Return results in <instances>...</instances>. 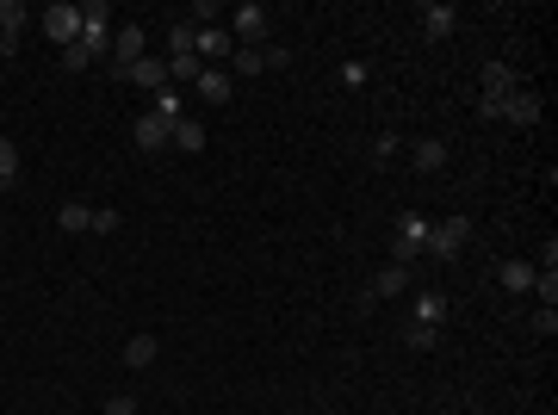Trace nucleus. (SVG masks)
<instances>
[{"instance_id":"nucleus-25","label":"nucleus","mask_w":558,"mask_h":415,"mask_svg":"<svg viewBox=\"0 0 558 415\" xmlns=\"http://www.w3.org/2000/svg\"><path fill=\"white\" fill-rule=\"evenodd\" d=\"M533 291H540V304H558V267L533 273Z\"/></svg>"},{"instance_id":"nucleus-10","label":"nucleus","mask_w":558,"mask_h":415,"mask_svg":"<svg viewBox=\"0 0 558 415\" xmlns=\"http://www.w3.org/2000/svg\"><path fill=\"white\" fill-rule=\"evenodd\" d=\"M112 63H118V69L143 63V25H118V32H112Z\"/></svg>"},{"instance_id":"nucleus-12","label":"nucleus","mask_w":558,"mask_h":415,"mask_svg":"<svg viewBox=\"0 0 558 415\" xmlns=\"http://www.w3.org/2000/svg\"><path fill=\"white\" fill-rule=\"evenodd\" d=\"M366 291H373V298H404V291H410V267H379V273H373V285H366Z\"/></svg>"},{"instance_id":"nucleus-29","label":"nucleus","mask_w":558,"mask_h":415,"mask_svg":"<svg viewBox=\"0 0 558 415\" xmlns=\"http://www.w3.org/2000/svg\"><path fill=\"white\" fill-rule=\"evenodd\" d=\"M118 223H125V217H118V211H94V236H112V230H118Z\"/></svg>"},{"instance_id":"nucleus-16","label":"nucleus","mask_w":558,"mask_h":415,"mask_svg":"<svg viewBox=\"0 0 558 415\" xmlns=\"http://www.w3.org/2000/svg\"><path fill=\"white\" fill-rule=\"evenodd\" d=\"M56 223H63L69 236H81V230H94V205H87V199H69V205L56 211Z\"/></svg>"},{"instance_id":"nucleus-4","label":"nucleus","mask_w":558,"mask_h":415,"mask_svg":"<svg viewBox=\"0 0 558 415\" xmlns=\"http://www.w3.org/2000/svg\"><path fill=\"white\" fill-rule=\"evenodd\" d=\"M44 32H50V44H63V50H69L75 37H81V6H75V0L44 6Z\"/></svg>"},{"instance_id":"nucleus-23","label":"nucleus","mask_w":558,"mask_h":415,"mask_svg":"<svg viewBox=\"0 0 558 415\" xmlns=\"http://www.w3.org/2000/svg\"><path fill=\"white\" fill-rule=\"evenodd\" d=\"M441 162H447V143H441V137H422L416 143V168H441Z\"/></svg>"},{"instance_id":"nucleus-28","label":"nucleus","mask_w":558,"mask_h":415,"mask_svg":"<svg viewBox=\"0 0 558 415\" xmlns=\"http://www.w3.org/2000/svg\"><path fill=\"white\" fill-rule=\"evenodd\" d=\"M63 63H69V69H87V63H94V50H87V44H81V37H75L69 50H63Z\"/></svg>"},{"instance_id":"nucleus-30","label":"nucleus","mask_w":558,"mask_h":415,"mask_svg":"<svg viewBox=\"0 0 558 415\" xmlns=\"http://www.w3.org/2000/svg\"><path fill=\"white\" fill-rule=\"evenodd\" d=\"M533 329H540V335H558V304H540V316H533Z\"/></svg>"},{"instance_id":"nucleus-13","label":"nucleus","mask_w":558,"mask_h":415,"mask_svg":"<svg viewBox=\"0 0 558 415\" xmlns=\"http://www.w3.org/2000/svg\"><path fill=\"white\" fill-rule=\"evenodd\" d=\"M478 74H484V100H496V105H503L509 94H515V69H509V63H484Z\"/></svg>"},{"instance_id":"nucleus-17","label":"nucleus","mask_w":558,"mask_h":415,"mask_svg":"<svg viewBox=\"0 0 558 415\" xmlns=\"http://www.w3.org/2000/svg\"><path fill=\"white\" fill-rule=\"evenodd\" d=\"M155 353H162V341H155V335H131V341H125V366H155Z\"/></svg>"},{"instance_id":"nucleus-18","label":"nucleus","mask_w":558,"mask_h":415,"mask_svg":"<svg viewBox=\"0 0 558 415\" xmlns=\"http://www.w3.org/2000/svg\"><path fill=\"white\" fill-rule=\"evenodd\" d=\"M25 25H32V6H25V0H0V32L19 37Z\"/></svg>"},{"instance_id":"nucleus-27","label":"nucleus","mask_w":558,"mask_h":415,"mask_svg":"<svg viewBox=\"0 0 558 415\" xmlns=\"http://www.w3.org/2000/svg\"><path fill=\"white\" fill-rule=\"evenodd\" d=\"M193 19H199V32H205V25L224 19V6H217V0H199V6H193Z\"/></svg>"},{"instance_id":"nucleus-22","label":"nucleus","mask_w":558,"mask_h":415,"mask_svg":"<svg viewBox=\"0 0 558 415\" xmlns=\"http://www.w3.org/2000/svg\"><path fill=\"white\" fill-rule=\"evenodd\" d=\"M13 180H19V143L0 137V186H13Z\"/></svg>"},{"instance_id":"nucleus-19","label":"nucleus","mask_w":558,"mask_h":415,"mask_svg":"<svg viewBox=\"0 0 558 415\" xmlns=\"http://www.w3.org/2000/svg\"><path fill=\"white\" fill-rule=\"evenodd\" d=\"M416 322L441 329V322H447V298H441V291H416Z\"/></svg>"},{"instance_id":"nucleus-32","label":"nucleus","mask_w":558,"mask_h":415,"mask_svg":"<svg viewBox=\"0 0 558 415\" xmlns=\"http://www.w3.org/2000/svg\"><path fill=\"white\" fill-rule=\"evenodd\" d=\"M459 415H472V410H459Z\"/></svg>"},{"instance_id":"nucleus-6","label":"nucleus","mask_w":558,"mask_h":415,"mask_svg":"<svg viewBox=\"0 0 558 415\" xmlns=\"http://www.w3.org/2000/svg\"><path fill=\"white\" fill-rule=\"evenodd\" d=\"M503 118H509V124H540V118H546V105H540L533 87H515V94L503 100Z\"/></svg>"},{"instance_id":"nucleus-3","label":"nucleus","mask_w":558,"mask_h":415,"mask_svg":"<svg viewBox=\"0 0 558 415\" xmlns=\"http://www.w3.org/2000/svg\"><path fill=\"white\" fill-rule=\"evenodd\" d=\"M422 242H428V217H397V236H391V267H416L422 261Z\"/></svg>"},{"instance_id":"nucleus-5","label":"nucleus","mask_w":558,"mask_h":415,"mask_svg":"<svg viewBox=\"0 0 558 415\" xmlns=\"http://www.w3.org/2000/svg\"><path fill=\"white\" fill-rule=\"evenodd\" d=\"M118 81H131V87H143V94H162L168 87V63H155V56H143V63H131V69H112Z\"/></svg>"},{"instance_id":"nucleus-15","label":"nucleus","mask_w":558,"mask_h":415,"mask_svg":"<svg viewBox=\"0 0 558 415\" xmlns=\"http://www.w3.org/2000/svg\"><path fill=\"white\" fill-rule=\"evenodd\" d=\"M174 149H186V155H199V149H205V124H199V118H174Z\"/></svg>"},{"instance_id":"nucleus-7","label":"nucleus","mask_w":558,"mask_h":415,"mask_svg":"<svg viewBox=\"0 0 558 415\" xmlns=\"http://www.w3.org/2000/svg\"><path fill=\"white\" fill-rule=\"evenodd\" d=\"M193 87H199V100H205V105H230V94H236V74H230V69H199V81H193Z\"/></svg>"},{"instance_id":"nucleus-11","label":"nucleus","mask_w":558,"mask_h":415,"mask_svg":"<svg viewBox=\"0 0 558 415\" xmlns=\"http://www.w3.org/2000/svg\"><path fill=\"white\" fill-rule=\"evenodd\" d=\"M236 56V37L224 32V25H205L199 32V63H230Z\"/></svg>"},{"instance_id":"nucleus-9","label":"nucleus","mask_w":558,"mask_h":415,"mask_svg":"<svg viewBox=\"0 0 558 415\" xmlns=\"http://www.w3.org/2000/svg\"><path fill=\"white\" fill-rule=\"evenodd\" d=\"M131 137H137V149L155 155V149H168V137H174V118H155V112H149V118H137V131H131Z\"/></svg>"},{"instance_id":"nucleus-26","label":"nucleus","mask_w":558,"mask_h":415,"mask_svg":"<svg viewBox=\"0 0 558 415\" xmlns=\"http://www.w3.org/2000/svg\"><path fill=\"white\" fill-rule=\"evenodd\" d=\"M100 415H137V397H131V390H118V397H105Z\"/></svg>"},{"instance_id":"nucleus-14","label":"nucleus","mask_w":558,"mask_h":415,"mask_svg":"<svg viewBox=\"0 0 558 415\" xmlns=\"http://www.w3.org/2000/svg\"><path fill=\"white\" fill-rule=\"evenodd\" d=\"M533 273H540L533 261H503V267H496V279H503V291H533Z\"/></svg>"},{"instance_id":"nucleus-31","label":"nucleus","mask_w":558,"mask_h":415,"mask_svg":"<svg viewBox=\"0 0 558 415\" xmlns=\"http://www.w3.org/2000/svg\"><path fill=\"white\" fill-rule=\"evenodd\" d=\"M13 50H19V37H6V32H0V56H13Z\"/></svg>"},{"instance_id":"nucleus-1","label":"nucleus","mask_w":558,"mask_h":415,"mask_svg":"<svg viewBox=\"0 0 558 415\" xmlns=\"http://www.w3.org/2000/svg\"><path fill=\"white\" fill-rule=\"evenodd\" d=\"M465 242H472V217H441V223H428V242H422V254L453 261Z\"/></svg>"},{"instance_id":"nucleus-8","label":"nucleus","mask_w":558,"mask_h":415,"mask_svg":"<svg viewBox=\"0 0 558 415\" xmlns=\"http://www.w3.org/2000/svg\"><path fill=\"white\" fill-rule=\"evenodd\" d=\"M416 19H422V37H453L459 32V13L447 6V0H428Z\"/></svg>"},{"instance_id":"nucleus-24","label":"nucleus","mask_w":558,"mask_h":415,"mask_svg":"<svg viewBox=\"0 0 558 415\" xmlns=\"http://www.w3.org/2000/svg\"><path fill=\"white\" fill-rule=\"evenodd\" d=\"M230 74H267L261 50H243V44H236V56H230Z\"/></svg>"},{"instance_id":"nucleus-21","label":"nucleus","mask_w":558,"mask_h":415,"mask_svg":"<svg viewBox=\"0 0 558 415\" xmlns=\"http://www.w3.org/2000/svg\"><path fill=\"white\" fill-rule=\"evenodd\" d=\"M434 341H441V329H428V322H410V329H404V347H410V353H434Z\"/></svg>"},{"instance_id":"nucleus-20","label":"nucleus","mask_w":558,"mask_h":415,"mask_svg":"<svg viewBox=\"0 0 558 415\" xmlns=\"http://www.w3.org/2000/svg\"><path fill=\"white\" fill-rule=\"evenodd\" d=\"M199 69H205L199 56H168V87H193V81H199Z\"/></svg>"},{"instance_id":"nucleus-2","label":"nucleus","mask_w":558,"mask_h":415,"mask_svg":"<svg viewBox=\"0 0 558 415\" xmlns=\"http://www.w3.org/2000/svg\"><path fill=\"white\" fill-rule=\"evenodd\" d=\"M267 25H274V19H267V6H261V0H243V6L230 13V25H224V32L236 37L243 50H261V44H267Z\"/></svg>"}]
</instances>
